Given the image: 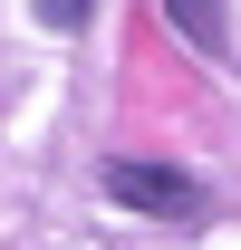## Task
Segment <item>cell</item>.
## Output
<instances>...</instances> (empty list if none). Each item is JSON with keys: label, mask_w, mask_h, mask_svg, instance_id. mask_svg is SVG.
<instances>
[{"label": "cell", "mask_w": 241, "mask_h": 250, "mask_svg": "<svg viewBox=\"0 0 241 250\" xmlns=\"http://www.w3.org/2000/svg\"><path fill=\"white\" fill-rule=\"evenodd\" d=\"M106 192H116L125 212H193L203 202L193 173H164V164H106Z\"/></svg>", "instance_id": "obj_1"}, {"label": "cell", "mask_w": 241, "mask_h": 250, "mask_svg": "<svg viewBox=\"0 0 241 250\" xmlns=\"http://www.w3.org/2000/svg\"><path fill=\"white\" fill-rule=\"evenodd\" d=\"M164 10L183 20V39H193V48H222V0H164Z\"/></svg>", "instance_id": "obj_2"}, {"label": "cell", "mask_w": 241, "mask_h": 250, "mask_svg": "<svg viewBox=\"0 0 241 250\" xmlns=\"http://www.w3.org/2000/svg\"><path fill=\"white\" fill-rule=\"evenodd\" d=\"M39 20H48V29H77V20H87V0H39Z\"/></svg>", "instance_id": "obj_3"}]
</instances>
